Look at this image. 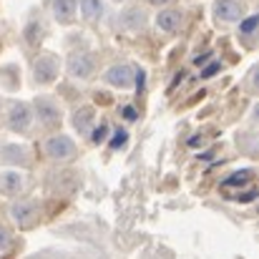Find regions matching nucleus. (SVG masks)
<instances>
[{"label": "nucleus", "instance_id": "obj_7", "mask_svg": "<svg viewBox=\"0 0 259 259\" xmlns=\"http://www.w3.org/2000/svg\"><path fill=\"white\" fill-rule=\"evenodd\" d=\"M10 214H13L15 224H20V227H30L33 219H35V204L20 199V201H15V204L10 206Z\"/></svg>", "mask_w": 259, "mask_h": 259}, {"label": "nucleus", "instance_id": "obj_15", "mask_svg": "<svg viewBox=\"0 0 259 259\" xmlns=\"http://www.w3.org/2000/svg\"><path fill=\"white\" fill-rule=\"evenodd\" d=\"M252 176H254V171H252V169H244V171L232 174L229 179H224V181H222V189H232V186H244V184H249V181H252Z\"/></svg>", "mask_w": 259, "mask_h": 259}, {"label": "nucleus", "instance_id": "obj_17", "mask_svg": "<svg viewBox=\"0 0 259 259\" xmlns=\"http://www.w3.org/2000/svg\"><path fill=\"white\" fill-rule=\"evenodd\" d=\"M40 35H43V23H40V20H33V23L28 25V30H25V38H28V43H30V46L40 43Z\"/></svg>", "mask_w": 259, "mask_h": 259}, {"label": "nucleus", "instance_id": "obj_23", "mask_svg": "<svg viewBox=\"0 0 259 259\" xmlns=\"http://www.w3.org/2000/svg\"><path fill=\"white\" fill-rule=\"evenodd\" d=\"M217 71H219V63H211V66L204 71V78H209V76H211V73H217Z\"/></svg>", "mask_w": 259, "mask_h": 259}, {"label": "nucleus", "instance_id": "obj_3", "mask_svg": "<svg viewBox=\"0 0 259 259\" xmlns=\"http://www.w3.org/2000/svg\"><path fill=\"white\" fill-rule=\"evenodd\" d=\"M30 108H28V103H23V101H15V103H10V111H8V126L13 128V131H18V134H23V131H28L30 128Z\"/></svg>", "mask_w": 259, "mask_h": 259}, {"label": "nucleus", "instance_id": "obj_24", "mask_svg": "<svg viewBox=\"0 0 259 259\" xmlns=\"http://www.w3.org/2000/svg\"><path fill=\"white\" fill-rule=\"evenodd\" d=\"M206 58H209V53H204V56H199V58H196V61H194V63H196V66H201V63H204V61H206Z\"/></svg>", "mask_w": 259, "mask_h": 259}, {"label": "nucleus", "instance_id": "obj_12", "mask_svg": "<svg viewBox=\"0 0 259 259\" xmlns=\"http://www.w3.org/2000/svg\"><path fill=\"white\" fill-rule=\"evenodd\" d=\"M25 189V176L23 174H15V171H10V174H5L3 176V191L5 194H18V191H23Z\"/></svg>", "mask_w": 259, "mask_h": 259}, {"label": "nucleus", "instance_id": "obj_10", "mask_svg": "<svg viewBox=\"0 0 259 259\" xmlns=\"http://www.w3.org/2000/svg\"><path fill=\"white\" fill-rule=\"evenodd\" d=\"M53 13L58 18V23H71L76 15V0H53Z\"/></svg>", "mask_w": 259, "mask_h": 259}, {"label": "nucleus", "instance_id": "obj_22", "mask_svg": "<svg viewBox=\"0 0 259 259\" xmlns=\"http://www.w3.org/2000/svg\"><path fill=\"white\" fill-rule=\"evenodd\" d=\"M123 116H126L128 121H136V111H134L131 106H126V108H123Z\"/></svg>", "mask_w": 259, "mask_h": 259}, {"label": "nucleus", "instance_id": "obj_1", "mask_svg": "<svg viewBox=\"0 0 259 259\" xmlns=\"http://www.w3.org/2000/svg\"><path fill=\"white\" fill-rule=\"evenodd\" d=\"M58 71H61V63H58V58H56L53 53L40 56V58L35 61V83H40V86L53 83L56 76H58Z\"/></svg>", "mask_w": 259, "mask_h": 259}, {"label": "nucleus", "instance_id": "obj_18", "mask_svg": "<svg viewBox=\"0 0 259 259\" xmlns=\"http://www.w3.org/2000/svg\"><path fill=\"white\" fill-rule=\"evenodd\" d=\"M106 136H108V123L103 121V123H98V128L91 134V141H93V144H103Z\"/></svg>", "mask_w": 259, "mask_h": 259}, {"label": "nucleus", "instance_id": "obj_8", "mask_svg": "<svg viewBox=\"0 0 259 259\" xmlns=\"http://www.w3.org/2000/svg\"><path fill=\"white\" fill-rule=\"evenodd\" d=\"M106 81L116 88H128L134 83V68L131 66H113L106 71Z\"/></svg>", "mask_w": 259, "mask_h": 259}, {"label": "nucleus", "instance_id": "obj_16", "mask_svg": "<svg viewBox=\"0 0 259 259\" xmlns=\"http://www.w3.org/2000/svg\"><path fill=\"white\" fill-rule=\"evenodd\" d=\"M81 10H83V18L98 20L103 15V0H81Z\"/></svg>", "mask_w": 259, "mask_h": 259}, {"label": "nucleus", "instance_id": "obj_14", "mask_svg": "<svg viewBox=\"0 0 259 259\" xmlns=\"http://www.w3.org/2000/svg\"><path fill=\"white\" fill-rule=\"evenodd\" d=\"M121 18H123L121 23H123L126 28H134V30H136V28H144V23H146V15H144V10H139V8L126 10Z\"/></svg>", "mask_w": 259, "mask_h": 259}, {"label": "nucleus", "instance_id": "obj_20", "mask_svg": "<svg viewBox=\"0 0 259 259\" xmlns=\"http://www.w3.org/2000/svg\"><path fill=\"white\" fill-rule=\"evenodd\" d=\"M257 23H259V15H249V18L239 25V30H242L244 35H252V33H254V28H257Z\"/></svg>", "mask_w": 259, "mask_h": 259}, {"label": "nucleus", "instance_id": "obj_26", "mask_svg": "<svg viewBox=\"0 0 259 259\" xmlns=\"http://www.w3.org/2000/svg\"><path fill=\"white\" fill-rule=\"evenodd\" d=\"M196 144H201V139H199V136H194V139H189V146H196Z\"/></svg>", "mask_w": 259, "mask_h": 259}, {"label": "nucleus", "instance_id": "obj_13", "mask_svg": "<svg viewBox=\"0 0 259 259\" xmlns=\"http://www.w3.org/2000/svg\"><path fill=\"white\" fill-rule=\"evenodd\" d=\"M91 123H93V108H78L73 113V126H76L78 134H88Z\"/></svg>", "mask_w": 259, "mask_h": 259}, {"label": "nucleus", "instance_id": "obj_19", "mask_svg": "<svg viewBox=\"0 0 259 259\" xmlns=\"http://www.w3.org/2000/svg\"><path fill=\"white\" fill-rule=\"evenodd\" d=\"M126 139H128V134H126L123 128H118V131H113V136H111V146H113V149H123V146H126Z\"/></svg>", "mask_w": 259, "mask_h": 259}, {"label": "nucleus", "instance_id": "obj_6", "mask_svg": "<svg viewBox=\"0 0 259 259\" xmlns=\"http://www.w3.org/2000/svg\"><path fill=\"white\" fill-rule=\"evenodd\" d=\"M93 68H96V61L88 53H76L68 63V71H71L73 78H88L93 73Z\"/></svg>", "mask_w": 259, "mask_h": 259}, {"label": "nucleus", "instance_id": "obj_11", "mask_svg": "<svg viewBox=\"0 0 259 259\" xmlns=\"http://www.w3.org/2000/svg\"><path fill=\"white\" fill-rule=\"evenodd\" d=\"M156 25H159L164 33H174V30L181 25V13H179V10H164V13H159Z\"/></svg>", "mask_w": 259, "mask_h": 259}, {"label": "nucleus", "instance_id": "obj_21", "mask_svg": "<svg viewBox=\"0 0 259 259\" xmlns=\"http://www.w3.org/2000/svg\"><path fill=\"white\" fill-rule=\"evenodd\" d=\"M8 247H10V234L5 229H0V252H5Z\"/></svg>", "mask_w": 259, "mask_h": 259}, {"label": "nucleus", "instance_id": "obj_27", "mask_svg": "<svg viewBox=\"0 0 259 259\" xmlns=\"http://www.w3.org/2000/svg\"><path fill=\"white\" fill-rule=\"evenodd\" d=\"M116 3H121V0H116Z\"/></svg>", "mask_w": 259, "mask_h": 259}, {"label": "nucleus", "instance_id": "obj_9", "mask_svg": "<svg viewBox=\"0 0 259 259\" xmlns=\"http://www.w3.org/2000/svg\"><path fill=\"white\" fill-rule=\"evenodd\" d=\"M0 159H3V161H8V164H28V159H30V151H28L25 146L8 144V146H3V151H0Z\"/></svg>", "mask_w": 259, "mask_h": 259}, {"label": "nucleus", "instance_id": "obj_5", "mask_svg": "<svg viewBox=\"0 0 259 259\" xmlns=\"http://www.w3.org/2000/svg\"><path fill=\"white\" fill-rule=\"evenodd\" d=\"M244 13V5L239 0H217L214 3V15L224 23H232V20H239Z\"/></svg>", "mask_w": 259, "mask_h": 259}, {"label": "nucleus", "instance_id": "obj_2", "mask_svg": "<svg viewBox=\"0 0 259 259\" xmlns=\"http://www.w3.org/2000/svg\"><path fill=\"white\" fill-rule=\"evenodd\" d=\"M35 116L40 118L43 126H56V123H61V108H58V103H56L53 98H48V96L35 98Z\"/></svg>", "mask_w": 259, "mask_h": 259}, {"label": "nucleus", "instance_id": "obj_4", "mask_svg": "<svg viewBox=\"0 0 259 259\" xmlns=\"http://www.w3.org/2000/svg\"><path fill=\"white\" fill-rule=\"evenodd\" d=\"M46 154H48L51 159H71V156L76 154V144H73L68 136L58 134V136H51V139L46 141Z\"/></svg>", "mask_w": 259, "mask_h": 259}, {"label": "nucleus", "instance_id": "obj_25", "mask_svg": "<svg viewBox=\"0 0 259 259\" xmlns=\"http://www.w3.org/2000/svg\"><path fill=\"white\" fill-rule=\"evenodd\" d=\"M149 3H151V5H169L171 0H149Z\"/></svg>", "mask_w": 259, "mask_h": 259}]
</instances>
